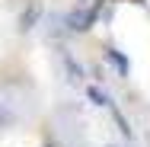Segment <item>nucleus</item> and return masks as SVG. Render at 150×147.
Instances as JSON below:
<instances>
[{
    "label": "nucleus",
    "instance_id": "3",
    "mask_svg": "<svg viewBox=\"0 0 150 147\" xmlns=\"http://www.w3.org/2000/svg\"><path fill=\"white\" fill-rule=\"evenodd\" d=\"M58 61H61V67H64V74H67V80H70L74 87H80V83H83V67L77 64V58H74L70 51H61Z\"/></svg>",
    "mask_w": 150,
    "mask_h": 147
},
{
    "label": "nucleus",
    "instance_id": "8",
    "mask_svg": "<svg viewBox=\"0 0 150 147\" xmlns=\"http://www.w3.org/2000/svg\"><path fill=\"white\" fill-rule=\"evenodd\" d=\"M109 147H118V144H109Z\"/></svg>",
    "mask_w": 150,
    "mask_h": 147
},
{
    "label": "nucleus",
    "instance_id": "2",
    "mask_svg": "<svg viewBox=\"0 0 150 147\" xmlns=\"http://www.w3.org/2000/svg\"><path fill=\"white\" fill-rule=\"evenodd\" d=\"M99 6H102V0H77V3L67 10L64 26L70 32H86L93 23H96V16H99Z\"/></svg>",
    "mask_w": 150,
    "mask_h": 147
},
{
    "label": "nucleus",
    "instance_id": "5",
    "mask_svg": "<svg viewBox=\"0 0 150 147\" xmlns=\"http://www.w3.org/2000/svg\"><path fill=\"white\" fill-rule=\"evenodd\" d=\"M105 58H109V64L118 70V77H128V61H125V55H118L115 48H105Z\"/></svg>",
    "mask_w": 150,
    "mask_h": 147
},
{
    "label": "nucleus",
    "instance_id": "4",
    "mask_svg": "<svg viewBox=\"0 0 150 147\" xmlns=\"http://www.w3.org/2000/svg\"><path fill=\"white\" fill-rule=\"evenodd\" d=\"M38 19H42V3L38 0H29V6L23 10V16H19V32H29L38 26Z\"/></svg>",
    "mask_w": 150,
    "mask_h": 147
},
{
    "label": "nucleus",
    "instance_id": "6",
    "mask_svg": "<svg viewBox=\"0 0 150 147\" xmlns=\"http://www.w3.org/2000/svg\"><path fill=\"white\" fill-rule=\"evenodd\" d=\"M86 93H90V99L96 102V106H102V109H109V106H112V99H109V96H105V93H102L99 87H90Z\"/></svg>",
    "mask_w": 150,
    "mask_h": 147
},
{
    "label": "nucleus",
    "instance_id": "7",
    "mask_svg": "<svg viewBox=\"0 0 150 147\" xmlns=\"http://www.w3.org/2000/svg\"><path fill=\"white\" fill-rule=\"evenodd\" d=\"M45 147H54V144H45Z\"/></svg>",
    "mask_w": 150,
    "mask_h": 147
},
{
    "label": "nucleus",
    "instance_id": "1",
    "mask_svg": "<svg viewBox=\"0 0 150 147\" xmlns=\"http://www.w3.org/2000/svg\"><path fill=\"white\" fill-rule=\"evenodd\" d=\"M32 109V99H29V89L19 87V83H0V134L16 128L19 121L29 118Z\"/></svg>",
    "mask_w": 150,
    "mask_h": 147
}]
</instances>
